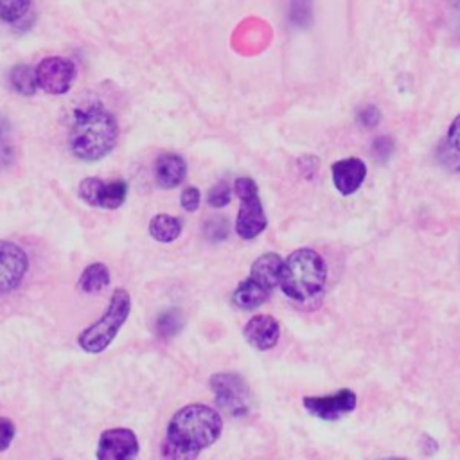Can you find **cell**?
Masks as SVG:
<instances>
[{
    "label": "cell",
    "instance_id": "ba28073f",
    "mask_svg": "<svg viewBox=\"0 0 460 460\" xmlns=\"http://www.w3.org/2000/svg\"><path fill=\"white\" fill-rule=\"evenodd\" d=\"M79 198L97 208H119L128 196V183L124 180L104 181L99 178H84L77 187Z\"/></svg>",
    "mask_w": 460,
    "mask_h": 460
},
{
    "label": "cell",
    "instance_id": "484cf974",
    "mask_svg": "<svg viewBox=\"0 0 460 460\" xmlns=\"http://www.w3.org/2000/svg\"><path fill=\"white\" fill-rule=\"evenodd\" d=\"M181 207L187 210V212H194L198 207H199V201H201V194L196 187H185L183 192H181Z\"/></svg>",
    "mask_w": 460,
    "mask_h": 460
},
{
    "label": "cell",
    "instance_id": "ffe728a7",
    "mask_svg": "<svg viewBox=\"0 0 460 460\" xmlns=\"http://www.w3.org/2000/svg\"><path fill=\"white\" fill-rule=\"evenodd\" d=\"M32 7V0H0V22L18 25L23 22Z\"/></svg>",
    "mask_w": 460,
    "mask_h": 460
},
{
    "label": "cell",
    "instance_id": "f1b7e54d",
    "mask_svg": "<svg viewBox=\"0 0 460 460\" xmlns=\"http://www.w3.org/2000/svg\"><path fill=\"white\" fill-rule=\"evenodd\" d=\"M447 144L451 147H455L456 151H460V115L455 117V120L451 122L449 126V131H447Z\"/></svg>",
    "mask_w": 460,
    "mask_h": 460
},
{
    "label": "cell",
    "instance_id": "8fae6325",
    "mask_svg": "<svg viewBox=\"0 0 460 460\" xmlns=\"http://www.w3.org/2000/svg\"><path fill=\"white\" fill-rule=\"evenodd\" d=\"M304 406L318 419L336 420L354 410L356 394L349 388H341L340 392L323 397H304Z\"/></svg>",
    "mask_w": 460,
    "mask_h": 460
},
{
    "label": "cell",
    "instance_id": "30bf717a",
    "mask_svg": "<svg viewBox=\"0 0 460 460\" xmlns=\"http://www.w3.org/2000/svg\"><path fill=\"white\" fill-rule=\"evenodd\" d=\"M138 453L137 435L128 428H111L102 431L97 446V458L101 460H128Z\"/></svg>",
    "mask_w": 460,
    "mask_h": 460
},
{
    "label": "cell",
    "instance_id": "7402d4cb",
    "mask_svg": "<svg viewBox=\"0 0 460 460\" xmlns=\"http://www.w3.org/2000/svg\"><path fill=\"white\" fill-rule=\"evenodd\" d=\"M313 0H289V22L295 27H307L311 22Z\"/></svg>",
    "mask_w": 460,
    "mask_h": 460
},
{
    "label": "cell",
    "instance_id": "9a60e30c",
    "mask_svg": "<svg viewBox=\"0 0 460 460\" xmlns=\"http://www.w3.org/2000/svg\"><path fill=\"white\" fill-rule=\"evenodd\" d=\"M282 268V259L275 252L262 253L255 259V262L250 268V279L262 286L264 289H273L279 284V275Z\"/></svg>",
    "mask_w": 460,
    "mask_h": 460
},
{
    "label": "cell",
    "instance_id": "6da1fadb",
    "mask_svg": "<svg viewBox=\"0 0 460 460\" xmlns=\"http://www.w3.org/2000/svg\"><path fill=\"white\" fill-rule=\"evenodd\" d=\"M223 429L219 411L207 404H189L178 410L167 426L164 455L172 458H194L212 446Z\"/></svg>",
    "mask_w": 460,
    "mask_h": 460
},
{
    "label": "cell",
    "instance_id": "8992f818",
    "mask_svg": "<svg viewBox=\"0 0 460 460\" xmlns=\"http://www.w3.org/2000/svg\"><path fill=\"white\" fill-rule=\"evenodd\" d=\"M210 388L216 402L225 413L243 417L248 413V386L244 379L232 372H219L210 377Z\"/></svg>",
    "mask_w": 460,
    "mask_h": 460
},
{
    "label": "cell",
    "instance_id": "44dd1931",
    "mask_svg": "<svg viewBox=\"0 0 460 460\" xmlns=\"http://www.w3.org/2000/svg\"><path fill=\"white\" fill-rule=\"evenodd\" d=\"M181 325H183V318L178 309H167L160 313L156 318V332L164 338L178 334Z\"/></svg>",
    "mask_w": 460,
    "mask_h": 460
},
{
    "label": "cell",
    "instance_id": "277c9868",
    "mask_svg": "<svg viewBox=\"0 0 460 460\" xmlns=\"http://www.w3.org/2000/svg\"><path fill=\"white\" fill-rule=\"evenodd\" d=\"M131 311V298L126 289H115L110 296V304L104 314L95 320L90 327L83 329L77 336V343L84 352L99 354L102 352L117 336L119 329L124 325Z\"/></svg>",
    "mask_w": 460,
    "mask_h": 460
},
{
    "label": "cell",
    "instance_id": "d6986e66",
    "mask_svg": "<svg viewBox=\"0 0 460 460\" xmlns=\"http://www.w3.org/2000/svg\"><path fill=\"white\" fill-rule=\"evenodd\" d=\"M9 84L20 95H25V97L34 95L38 90L34 68L29 65H23V63L13 66L9 72Z\"/></svg>",
    "mask_w": 460,
    "mask_h": 460
},
{
    "label": "cell",
    "instance_id": "603a6c76",
    "mask_svg": "<svg viewBox=\"0 0 460 460\" xmlns=\"http://www.w3.org/2000/svg\"><path fill=\"white\" fill-rule=\"evenodd\" d=\"M230 198H232V190L228 187V183L223 180V181H217L207 194V201L210 207L214 208H221L225 205L230 203Z\"/></svg>",
    "mask_w": 460,
    "mask_h": 460
},
{
    "label": "cell",
    "instance_id": "7c38bea8",
    "mask_svg": "<svg viewBox=\"0 0 460 460\" xmlns=\"http://www.w3.org/2000/svg\"><path fill=\"white\" fill-rule=\"evenodd\" d=\"M244 338L250 345H253L259 350H268L273 349L279 341V334H280V327L279 322L270 316V314H257L252 316L244 329Z\"/></svg>",
    "mask_w": 460,
    "mask_h": 460
},
{
    "label": "cell",
    "instance_id": "5bb4252c",
    "mask_svg": "<svg viewBox=\"0 0 460 460\" xmlns=\"http://www.w3.org/2000/svg\"><path fill=\"white\" fill-rule=\"evenodd\" d=\"M155 174H156V181L160 187L172 189L183 181V178L187 174V164L180 155L164 153L156 158Z\"/></svg>",
    "mask_w": 460,
    "mask_h": 460
},
{
    "label": "cell",
    "instance_id": "9c48e42d",
    "mask_svg": "<svg viewBox=\"0 0 460 460\" xmlns=\"http://www.w3.org/2000/svg\"><path fill=\"white\" fill-rule=\"evenodd\" d=\"M29 268L27 253L14 243L0 239V293L16 289Z\"/></svg>",
    "mask_w": 460,
    "mask_h": 460
},
{
    "label": "cell",
    "instance_id": "52a82bcc",
    "mask_svg": "<svg viewBox=\"0 0 460 460\" xmlns=\"http://www.w3.org/2000/svg\"><path fill=\"white\" fill-rule=\"evenodd\" d=\"M38 88L50 95H63L75 79V65L61 56H49L34 68Z\"/></svg>",
    "mask_w": 460,
    "mask_h": 460
},
{
    "label": "cell",
    "instance_id": "ac0fdd59",
    "mask_svg": "<svg viewBox=\"0 0 460 460\" xmlns=\"http://www.w3.org/2000/svg\"><path fill=\"white\" fill-rule=\"evenodd\" d=\"M108 284H110V270L102 262H93L83 270L77 288L83 293H99Z\"/></svg>",
    "mask_w": 460,
    "mask_h": 460
},
{
    "label": "cell",
    "instance_id": "7a4b0ae2",
    "mask_svg": "<svg viewBox=\"0 0 460 460\" xmlns=\"http://www.w3.org/2000/svg\"><path fill=\"white\" fill-rule=\"evenodd\" d=\"M119 138V124L111 111L99 102L75 108L68 146L74 156L97 162L111 153Z\"/></svg>",
    "mask_w": 460,
    "mask_h": 460
},
{
    "label": "cell",
    "instance_id": "d4e9b609",
    "mask_svg": "<svg viewBox=\"0 0 460 460\" xmlns=\"http://www.w3.org/2000/svg\"><path fill=\"white\" fill-rule=\"evenodd\" d=\"M379 120H381V111L376 106H372V104L363 106L358 111V122L361 126H365V128H374V126H377Z\"/></svg>",
    "mask_w": 460,
    "mask_h": 460
},
{
    "label": "cell",
    "instance_id": "83f0119b",
    "mask_svg": "<svg viewBox=\"0 0 460 460\" xmlns=\"http://www.w3.org/2000/svg\"><path fill=\"white\" fill-rule=\"evenodd\" d=\"M374 155L377 160H386L392 155L394 149V142L388 137H379L374 140Z\"/></svg>",
    "mask_w": 460,
    "mask_h": 460
},
{
    "label": "cell",
    "instance_id": "2e32d148",
    "mask_svg": "<svg viewBox=\"0 0 460 460\" xmlns=\"http://www.w3.org/2000/svg\"><path fill=\"white\" fill-rule=\"evenodd\" d=\"M268 289H264L262 286H259L257 282H253L250 277L244 279L234 291L232 295V302L241 307V309H255L259 305H262V302L266 300L268 296Z\"/></svg>",
    "mask_w": 460,
    "mask_h": 460
},
{
    "label": "cell",
    "instance_id": "e0dca14e",
    "mask_svg": "<svg viewBox=\"0 0 460 460\" xmlns=\"http://www.w3.org/2000/svg\"><path fill=\"white\" fill-rule=\"evenodd\" d=\"M149 234L158 243H172L181 234V221L169 214H156L149 221Z\"/></svg>",
    "mask_w": 460,
    "mask_h": 460
},
{
    "label": "cell",
    "instance_id": "5b68a950",
    "mask_svg": "<svg viewBox=\"0 0 460 460\" xmlns=\"http://www.w3.org/2000/svg\"><path fill=\"white\" fill-rule=\"evenodd\" d=\"M234 187L241 199L235 230L243 239H253L266 228V223H268L262 203L259 199L257 183L252 178L243 176L235 180Z\"/></svg>",
    "mask_w": 460,
    "mask_h": 460
},
{
    "label": "cell",
    "instance_id": "cb8c5ba5",
    "mask_svg": "<svg viewBox=\"0 0 460 460\" xmlns=\"http://www.w3.org/2000/svg\"><path fill=\"white\" fill-rule=\"evenodd\" d=\"M228 234V223L223 217H210L205 223V235L210 241H221Z\"/></svg>",
    "mask_w": 460,
    "mask_h": 460
},
{
    "label": "cell",
    "instance_id": "4fadbf2b",
    "mask_svg": "<svg viewBox=\"0 0 460 460\" xmlns=\"http://www.w3.org/2000/svg\"><path fill=\"white\" fill-rule=\"evenodd\" d=\"M332 181L334 187L343 194L349 196L359 189L367 176V165L359 158H343L332 164Z\"/></svg>",
    "mask_w": 460,
    "mask_h": 460
},
{
    "label": "cell",
    "instance_id": "3957f363",
    "mask_svg": "<svg viewBox=\"0 0 460 460\" xmlns=\"http://www.w3.org/2000/svg\"><path fill=\"white\" fill-rule=\"evenodd\" d=\"M327 266L320 253L300 248L282 261L279 284L291 300L309 302L318 296L325 286Z\"/></svg>",
    "mask_w": 460,
    "mask_h": 460
},
{
    "label": "cell",
    "instance_id": "4316f807",
    "mask_svg": "<svg viewBox=\"0 0 460 460\" xmlns=\"http://www.w3.org/2000/svg\"><path fill=\"white\" fill-rule=\"evenodd\" d=\"M14 431H16L14 424L9 419L0 417V451L9 447V444L14 438Z\"/></svg>",
    "mask_w": 460,
    "mask_h": 460
}]
</instances>
